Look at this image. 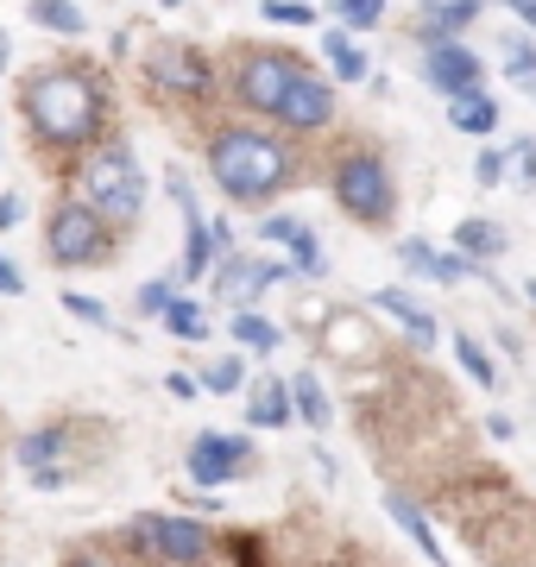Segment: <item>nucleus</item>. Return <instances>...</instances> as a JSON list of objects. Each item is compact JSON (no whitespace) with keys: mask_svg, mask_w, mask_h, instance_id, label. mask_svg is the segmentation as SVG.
<instances>
[{"mask_svg":"<svg viewBox=\"0 0 536 567\" xmlns=\"http://www.w3.org/2000/svg\"><path fill=\"white\" fill-rule=\"evenodd\" d=\"M76 189H83V203L102 215L107 227H133L145 208V171L133 158V145H95L76 171Z\"/></svg>","mask_w":536,"mask_h":567,"instance_id":"7ed1b4c3","label":"nucleus"},{"mask_svg":"<svg viewBox=\"0 0 536 567\" xmlns=\"http://www.w3.org/2000/svg\"><path fill=\"white\" fill-rule=\"evenodd\" d=\"M480 13H486V0H435V7H430V20L416 25V32H423V44L461 39V32H467V25L480 20Z\"/></svg>","mask_w":536,"mask_h":567,"instance_id":"f3484780","label":"nucleus"},{"mask_svg":"<svg viewBox=\"0 0 536 567\" xmlns=\"http://www.w3.org/2000/svg\"><path fill=\"white\" fill-rule=\"evenodd\" d=\"M398 259H404V271L430 278V271H435V246H430V240H416V234H411V240L398 246Z\"/></svg>","mask_w":536,"mask_h":567,"instance_id":"473e14b6","label":"nucleus"},{"mask_svg":"<svg viewBox=\"0 0 536 567\" xmlns=\"http://www.w3.org/2000/svg\"><path fill=\"white\" fill-rule=\"evenodd\" d=\"M385 511H392V524L404 529V536H411L416 548H423V555H430L435 567H449V555H442V543H435V529H430V517H423V505H416V498H404V492H385Z\"/></svg>","mask_w":536,"mask_h":567,"instance_id":"dca6fc26","label":"nucleus"},{"mask_svg":"<svg viewBox=\"0 0 536 567\" xmlns=\"http://www.w3.org/2000/svg\"><path fill=\"white\" fill-rule=\"evenodd\" d=\"M474 183L480 189H498V183H505V152H498V145H486L474 158Z\"/></svg>","mask_w":536,"mask_h":567,"instance_id":"72a5a7b5","label":"nucleus"},{"mask_svg":"<svg viewBox=\"0 0 536 567\" xmlns=\"http://www.w3.org/2000/svg\"><path fill=\"white\" fill-rule=\"evenodd\" d=\"M454 360L467 365V379H474L480 391H493L498 385V365H493V353L474 341V334H454Z\"/></svg>","mask_w":536,"mask_h":567,"instance_id":"393cba45","label":"nucleus"},{"mask_svg":"<svg viewBox=\"0 0 536 567\" xmlns=\"http://www.w3.org/2000/svg\"><path fill=\"white\" fill-rule=\"evenodd\" d=\"M227 555H234V567H266V548L252 536H227Z\"/></svg>","mask_w":536,"mask_h":567,"instance_id":"e433bc0d","label":"nucleus"},{"mask_svg":"<svg viewBox=\"0 0 536 567\" xmlns=\"http://www.w3.org/2000/svg\"><path fill=\"white\" fill-rule=\"evenodd\" d=\"M290 410H297V416H303L310 429H329V423H334V410H329V391H322V379H316L310 365H303V372L290 379Z\"/></svg>","mask_w":536,"mask_h":567,"instance_id":"6ab92c4d","label":"nucleus"},{"mask_svg":"<svg viewBox=\"0 0 536 567\" xmlns=\"http://www.w3.org/2000/svg\"><path fill=\"white\" fill-rule=\"evenodd\" d=\"M177 303V290H171V278H152V284H140V316H158L165 322V309Z\"/></svg>","mask_w":536,"mask_h":567,"instance_id":"2f4dec72","label":"nucleus"},{"mask_svg":"<svg viewBox=\"0 0 536 567\" xmlns=\"http://www.w3.org/2000/svg\"><path fill=\"white\" fill-rule=\"evenodd\" d=\"M297 76H303V58H297V51L252 44V51H240V63H234V102L247 107V114H278V102H285V89Z\"/></svg>","mask_w":536,"mask_h":567,"instance_id":"6e6552de","label":"nucleus"},{"mask_svg":"<svg viewBox=\"0 0 536 567\" xmlns=\"http://www.w3.org/2000/svg\"><path fill=\"white\" fill-rule=\"evenodd\" d=\"M449 121L454 133H498V102L486 95V89H461V95H449Z\"/></svg>","mask_w":536,"mask_h":567,"instance_id":"a211bd4d","label":"nucleus"},{"mask_svg":"<svg viewBox=\"0 0 536 567\" xmlns=\"http://www.w3.org/2000/svg\"><path fill=\"white\" fill-rule=\"evenodd\" d=\"M247 416L252 429H290L297 423V410H290V379H259L247 391Z\"/></svg>","mask_w":536,"mask_h":567,"instance_id":"2eb2a0df","label":"nucleus"},{"mask_svg":"<svg viewBox=\"0 0 536 567\" xmlns=\"http://www.w3.org/2000/svg\"><path fill=\"white\" fill-rule=\"evenodd\" d=\"M126 543L140 548V555H152L158 567H203L208 548H215L208 529L196 517H177V511H145V517H133Z\"/></svg>","mask_w":536,"mask_h":567,"instance_id":"0eeeda50","label":"nucleus"},{"mask_svg":"<svg viewBox=\"0 0 536 567\" xmlns=\"http://www.w3.org/2000/svg\"><path fill=\"white\" fill-rule=\"evenodd\" d=\"M512 177L524 183V189L536 183V140H517V145H512Z\"/></svg>","mask_w":536,"mask_h":567,"instance_id":"c9c22d12","label":"nucleus"},{"mask_svg":"<svg viewBox=\"0 0 536 567\" xmlns=\"http://www.w3.org/2000/svg\"><path fill=\"white\" fill-rule=\"evenodd\" d=\"M20 215H25V203L7 189V196H0V234H7V227H20Z\"/></svg>","mask_w":536,"mask_h":567,"instance_id":"58836bf2","label":"nucleus"},{"mask_svg":"<svg viewBox=\"0 0 536 567\" xmlns=\"http://www.w3.org/2000/svg\"><path fill=\"white\" fill-rule=\"evenodd\" d=\"M63 309H70L76 322H89V328H107V309L95 303V297H83V290H70V297H63Z\"/></svg>","mask_w":536,"mask_h":567,"instance_id":"f704fd0d","label":"nucleus"},{"mask_svg":"<svg viewBox=\"0 0 536 567\" xmlns=\"http://www.w3.org/2000/svg\"><path fill=\"white\" fill-rule=\"evenodd\" d=\"M329 13H341L353 32H372V25L385 20V0H329Z\"/></svg>","mask_w":536,"mask_h":567,"instance_id":"c756f323","label":"nucleus"},{"mask_svg":"<svg viewBox=\"0 0 536 567\" xmlns=\"http://www.w3.org/2000/svg\"><path fill=\"white\" fill-rule=\"evenodd\" d=\"M165 7H184V0H165Z\"/></svg>","mask_w":536,"mask_h":567,"instance_id":"c03bdc74","label":"nucleus"},{"mask_svg":"<svg viewBox=\"0 0 536 567\" xmlns=\"http://www.w3.org/2000/svg\"><path fill=\"white\" fill-rule=\"evenodd\" d=\"M203 164H208V177H215V189L240 208L271 203V196L297 177L290 152L271 140V133H259V126H221V133L208 140Z\"/></svg>","mask_w":536,"mask_h":567,"instance_id":"f03ea898","label":"nucleus"},{"mask_svg":"<svg viewBox=\"0 0 536 567\" xmlns=\"http://www.w3.org/2000/svg\"><path fill=\"white\" fill-rule=\"evenodd\" d=\"M184 466H189V480L203 492H215V486H227V480H240V473H252V442L247 435H215V429H203L196 442H189V454H184Z\"/></svg>","mask_w":536,"mask_h":567,"instance_id":"1a4fd4ad","label":"nucleus"},{"mask_svg":"<svg viewBox=\"0 0 536 567\" xmlns=\"http://www.w3.org/2000/svg\"><path fill=\"white\" fill-rule=\"evenodd\" d=\"M259 240H266V246H285L297 278H322V271H329V259H322V240H316L303 221H290V215H266V221H259Z\"/></svg>","mask_w":536,"mask_h":567,"instance_id":"ddd939ff","label":"nucleus"},{"mask_svg":"<svg viewBox=\"0 0 536 567\" xmlns=\"http://www.w3.org/2000/svg\"><path fill=\"white\" fill-rule=\"evenodd\" d=\"M63 567H107V561H95V555H70Z\"/></svg>","mask_w":536,"mask_h":567,"instance_id":"79ce46f5","label":"nucleus"},{"mask_svg":"<svg viewBox=\"0 0 536 567\" xmlns=\"http://www.w3.org/2000/svg\"><path fill=\"white\" fill-rule=\"evenodd\" d=\"M285 271H290V265H271V259H227V265H215V297H221V303L252 309L271 284L285 278Z\"/></svg>","mask_w":536,"mask_h":567,"instance_id":"9b49d317","label":"nucleus"},{"mask_svg":"<svg viewBox=\"0 0 536 567\" xmlns=\"http://www.w3.org/2000/svg\"><path fill=\"white\" fill-rule=\"evenodd\" d=\"M505 76H517L524 89H536V44L530 39H505Z\"/></svg>","mask_w":536,"mask_h":567,"instance_id":"c85d7f7f","label":"nucleus"},{"mask_svg":"<svg viewBox=\"0 0 536 567\" xmlns=\"http://www.w3.org/2000/svg\"><path fill=\"white\" fill-rule=\"evenodd\" d=\"M234 341L252 347V353H278V341H285V334H278L259 309H240V316H234Z\"/></svg>","mask_w":536,"mask_h":567,"instance_id":"a878e982","label":"nucleus"},{"mask_svg":"<svg viewBox=\"0 0 536 567\" xmlns=\"http://www.w3.org/2000/svg\"><path fill=\"white\" fill-rule=\"evenodd\" d=\"M454 252H467V259H498L505 252V234H498L493 221H480V215H467V221L454 227Z\"/></svg>","mask_w":536,"mask_h":567,"instance_id":"5701e85b","label":"nucleus"},{"mask_svg":"<svg viewBox=\"0 0 536 567\" xmlns=\"http://www.w3.org/2000/svg\"><path fill=\"white\" fill-rule=\"evenodd\" d=\"M25 13H32V25H44V32H63V39H83V32H89V13L76 7V0H32Z\"/></svg>","mask_w":536,"mask_h":567,"instance_id":"4be33fe9","label":"nucleus"},{"mask_svg":"<svg viewBox=\"0 0 536 567\" xmlns=\"http://www.w3.org/2000/svg\"><path fill=\"white\" fill-rule=\"evenodd\" d=\"M259 13H266V20H278V25H316V7H310V0H266Z\"/></svg>","mask_w":536,"mask_h":567,"instance_id":"7c9ffc66","label":"nucleus"},{"mask_svg":"<svg viewBox=\"0 0 536 567\" xmlns=\"http://www.w3.org/2000/svg\"><path fill=\"white\" fill-rule=\"evenodd\" d=\"M140 76H145V89L165 95V102H208V95H215V63H208L196 44H177V39L152 44L140 58Z\"/></svg>","mask_w":536,"mask_h":567,"instance_id":"423d86ee","label":"nucleus"},{"mask_svg":"<svg viewBox=\"0 0 536 567\" xmlns=\"http://www.w3.org/2000/svg\"><path fill=\"white\" fill-rule=\"evenodd\" d=\"M0 297H25V271L0 252Z\"/></svg>","mask_w":536,"mask_h":567,"instance_id":"4c0bfd02","label":"nucleus"},{"mask_svg":"<svg viewBox=\"0 0 536 567\" xmlns=\"http://www.w3.org/2000/svg\"><path fill=\"white\" fill-rule=\"evenodd\" d=\"M480 76H486V63L467 51L461 39H442L430 44V58H423V82L430 89H442V95H461V89H480Z\"/></svg>","mask_w":536,"mask_h":567,"instance_id":"f8f14e48","label":"nucleus"},{"mask_svg":"<svg viewBox=\"0 0 536 567\" xmlns=\"http://www.w3.org/2000/svg\"><path fill=\"white\" fill-rule=\"evenodd\" d=\"M165 328L177 334V341H208V316L196 297H177V303L165 309Z\"/></svg>","mask_w":536,"mask_h":567,"instance_id":"cd10ccee","label":"nucleus"},{"mask_svg":"<svg viewBox=\"0 0 536 567\" xmlns=\"http://www.w3.org/2000/svg\"><path fill=\"white\" fill-rule=\"evenodd\" d=\"M63 442H70V429H63V423H44V429H32V435H20V466H25V473L58 466L63 461Z\"/></svg>","mask_w":536,"mask_h":567,"instance_id":"aec40b11","label":"nucleus"},{"mask_svg":"<svg viewBox=\"0 0 536 567\" xmlns=\"http://www.w3.org/2000/svg\"><path fill=\"white\" fill-rule=\"evenodd\" d=\"M498 7H505V13H517V20L536 32V0H498Z\"/></svg>","mask_w":536,"mask_h":567,"instance_id":"ea45409f","label":"nucleus"},{"mask_svg":"<svg viewBox=\"0 0 536 567\" xmlns=\"http://www.w3.org/2000/svg\"><path fill=\"white\" fill-rule=\"evenodd\" d=\"M7 51H13V44H7V32H0V70H7Z\"/></svg>","mask_w":536,"mask_h":567,"instance_id":"37998d69","label":"nucleus"},{"mask_svg":"<svg viewBox=\"0 0 536 567\" xmlns=\"http://www.w3.org/2000/svg\"><path fill=\"white\" fill-rule=\"evenodd\" d=\"M372 303L385 309V316H392L398 328H404V334H411V347L416 353H430L435 341H442V328H435V316L423 303H416V297H404V290H372Z\"/></svg>","mask_w":536,"mask_h":567,"instance_id":"4468645a","label":"nucleus"},{"mask_svg":"<svg viewBox=\"0 0 536 567\" xmlns=\"http://www.w3.org/2000/svg\"><path fill=\"white\" fill-rule=\"evenodd\" d=\"M240 385H247V360L240 353H221V360L203 365V391H215V398H234Z\"/></svg>","mask_w":536,"mask_h":567,"instance_id":"bb28decb","label":"nucleus"},{"mask_svg":"<svg viewBox=\"0 0 536 567\" xmlns=\"http://www.w3.org/2000/svg\"><path fill=\"white\" fill-rule=\"evenodd\" d=\"M165 385H171V398H196V379H184V372H171Z\"/></svg>","mask_w":536,"mask_h":567,"instance_id":"a19ab883","label":"nucleus"},{"mask_svg":"<svg viewBox=\"0 0 536 567\" xmlns=\"http://www.w3.org/2000/svg\"><path fill=\"white\" fill-rule=\"evenodd\" d=\"M271 121L285 126V133H329L334 126V89L316 76V70H303V76L285 89V102H278Z\"/></svg>","mask_w":536,"mask_h":567,"instance_id":"9d476101","label":"nucleus"},{"mask_svg":"<svg viewBox=\"0 0 536 567\" xmlns=\"http://www.w3.org/2000/svg\"><path fill=\"white\" fill-rule=\"evenodd\" d=\"M322 58L334 63V76L341 82H367V70H372V58L348 39V32H329V39H322Z\"/></svg>","mask_w":536,"mask_h":567,"instance_id":"b1692460","label":"nucleus"},{"mask_svg":"<svg viewBox=\"0 0 536 567\" xmlns=\"http://www.w3.org/2000/svg\"><path fill=\"white\" fill-rule=\"evenodd\" d=\"M430 7H435V0H430Z\"/></svg>","mask_w":536,"mask_h":567,"instance_id":"49530a36","label":"nucleus"},{"mask_svg":"<svg viewBox=\"0 0 536 567\" xmlns=\"http://www.w3.org/2000/svg\"><path fill=\"white\" fill-rule=\"evenodd\" d=\"M334 203L348 208L360 227H385L398 215L392 164L379 158V152H341L334 158Z\"/></svg>","mask_w":536,"mask_h":567,"instance_id":"20e7f679","label":"nucleus"},{"mask_svg":"<svg viewBox=\"0 0 536 567\" xmlns=\"http://www.w3.org/2000/svg\"><path fill=\"white\" fill-rule=\"evenodd\" d=\"M107 246H114V227L83 203V196H70V203L51 208V221H44V252L63 265V271H83V265H102Z\"/></svg>","mask_w":536,"mask_h":567,"instance_id":"39448f33","label":"nucleus"},{"mask_svg":"<svg viewBox=\"0 0 536 567\" xmlns=\"http://www.w3.org/2000/svg\"><path fill=\"white\" fill-rule=\"evenodd\" d=\"M20 107H25V126L39 133V145L83 152V145L102 140L107 126V82L89 63H51L39 76H25Z\"/></svg>","mask_w":536,"mask_h":567,"instance_id":"f257e3e1","label":"nucleus"},{"mask_svg":"<svg viewBox=\"0 0 536 567\" xmlns=\"http://www.w3.org/2000/svg\"><path fill=\"white\" fill-rule=\"evenodd\" d=\"M530 303H536V284H530Z\"/></svg>","mask_w":536,"mask_h":567,"instance_id":"a18cd8bd","label":"nucleus"},{"mask_svg":"<svg viewBox=\"0 0 536 567\" xmlns=\"http://www.w3.org/2000/svg\"><path fill=\"white\" fill-rule=\"evenodd\" d=\"M215 252H221V246H215V227H203V215H189L184 221V265H177V271H184V278H203V271H215Z\"/></svg>","mask_w":536,"mask_h":567,"instance_id":"412c9836","label":"nucleus"}]
</instances>
